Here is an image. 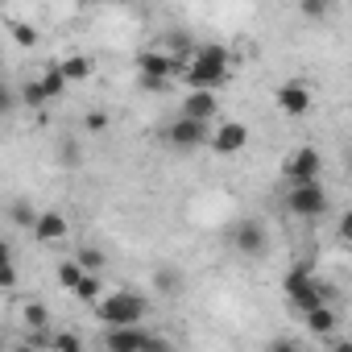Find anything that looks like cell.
Masks as SVG:
<instances>
[{"mask_svg": "<svg viewBox=\"0 0 352 352\" xmlns=\"http://www.w3.org/2000/svg\"><path fill=\"white\" fill-rule=\"evenodd\" d=\"M228 50L224 46H216V42H208V46H195V54H191V63H187V79H191V87H220L224 79H228Z\"/></svg>", "mask_w": 352, "mask_h": 352, "instance_id": "cell-1", "label": "cell"}, {"mask_svg": "<svg viewBox=\"0 0 352 352\" xmlns=\"http://www.w3.org/2000/svg\"><path fill=\"white\" fill-rule=\"evenodd\" d=\"M145 311H149V302H145L141 294H133V290H112V294H104V298L96 302V319H100L104 327L141 323V319H145Z\"/></svg>", "mask_w": 352, "mask_h": 352, "instance_id": "cell-2", "label": "cell"}, {"mask_svg": "<svg viewBox=\"0 0 352 352\" xmlns=\"http://www.w3.org/2000/svg\"><path fill=\"white\" fill-rule=\"evenodd\" d=\"M282 290H286L290 307H294V311H302V315H307V311H315V307H323V302L331 298V290H327L323 282H315L307 265H294V270H286V278H282Z\"/></svg>", "mask_w": 352, "mask_h": 352, "instance_id": "cell-3", "label": "cell"}, {"mask_svg": "<svg viewBox=\"0 0 352 352\" xmlns=\"http://www.w3.org/2000/svg\"><path fill=\"white\" fill-rule=\"evenodd\" d=\"M286 208H290L298 220H319V216L327 212V191L319 187V179H311V183H290Z\"/></svg>", "mask_w": 352, "mask_h": 352, "instance_id": "cell-4", "label": "cell"}, {"mask_svg": "<svg viewBox=\"0 0 352 352\" xmlns=\"http://www.w3.org/2000/svg\"><path fill=\"white\" fill-rule=\"evenodd\" d=\"M319 170H323V157H319V149H311V145L290 149L286 162H282L286 183H311V179H319Z\"/></svg>", "mask_w": 352, "mask_h": 352, "instance_id": "cell-5", "label": "cell"}, {"mask_svg": "<svg viewBox=\"0 0 352 352\" xmlns=\"http://www.w3.org/2000/svg\"><path fill=\"white\" fill-rule=\"evenodd\" d=\"M212 120H195V116H179L170 129H166V141L174 149H199V145H212V133H208Z\"/></svg>", "mask_w": 352, "mask_h": 352, "instance_id": "cell-6", "label": "cell"}, {"mask_svg": "<svg viewBox=\"0 0 352 352\" xmlns=\"http://www.w3.org/2000/svg\"><path fill=\"white\" fill-rule=\"evenodd\" d=\"M104 344L116 348V352H141V348H157L162 340L149 336V331H141V323H124V327H108Z\"/></svg>", "mask_w": 352, "mask_h": 352, "instance_id": "cell-7", "label": "cell"}, {"mask_svg": "<svg viewBox=\"0 0 352 352\" xmlns=\"http://www.w3.org/2000/svg\"><path fill=\"white\" fill-rule=\"evenodd\" d=\"M137 71H141V75L174 79V75L183 71V58H179V54H170L166 46H157V50H141V54H137Z\"/></svg>", "mask_w": 352, "mask_h": 352, "instance_id": "cell-8", "label": "cell"}, {"mask_svg": "<svg viewBox=\"0 0 352 352\" xmlns=\"http://www.w3.org/2000/svg\"><path fill=\"white\" fill-rule=\"evenodd\" d=\"M265 228H261V220H236V228H232V245H236V253H245V257H261L265 253Z\"/></svg>", "mask_w": 352, "mask_h": 352, "instance_id": "cell-9", "label": "cell"}, {"mask_svg": "<svg viewBox=\"0 0 352 352\" xmlns=\"http://www.w3.org/2000/svg\"><path fill=\"white\" fill-rule=\"evenodd\" d=\"M249 145V129L241 124V120H224L216 133H212V149L220 153V157H232V153H241Z\"/></svg>", "mask_w": 352, "mask_h": 352, "instance_id": "cell-10", "label": "cell"}, {"mask_svg": "<svg viewBox=\"0 0 352 352\" xmlns=\"http://www.w3.org/2000/svg\"><path fill=\"white\" fill-rule=\"evenodd\" d=\"M278 108L286 112V116H302L307 108H311V87L302 83V79H286L282 87H278Z\"/></svg>", "mask_w": 352, "mask_h": 352, "instance_id": "cell-11", "label": "cell"}, {"mask_svg": "<svg viewBox=\"0 0 352 352\" xmlns=\"http://www.w3.org/2000/svg\"><path fill=\"white\" fill-rule=\"evenodd\" d=\"M67 232H71V224H67L63 212H42L38 224H34V241L38 245H58V241H67Z\"/></svg>", "mask_w": 352, "mask_h": 352, "instance_id": "cell-12", "label": "cell"}, {"mask_svg": "<svg viewBox=\"0 0 352 352\" xmlns=\"http://www.w3.org/2000/svg\"><path fill=\"white\" fill-rule=\"evenodd\" d=\"M216 112H220V100H216V91H212V87H195V91L183 100V116H195V120H216Z\"/></svg>", "mask_w": 352, "mask_h": 352, "instance_id": "cell-13", "label": "cell"}, {"mask_svg": "<svg viewBox=\"0 0 352 352\" xmlns=\"http://www.w3.org/2000/svg\"><path fill=\"white\" fill-rule=\"evenodd\" d=\"M336 323H340V319H336V311H331L327 302L315 307V311H307V327H311V336H319V340H323V336H336Z\"/></svg>", "mask_w": 352, "mask_h": 352, "instance_id": "cell-14", "label": "cell"}, {"mask_svg": "<svg viewBox=\"0 0 352 352\" xmlns=\"http://www.w3.org/2000/svg\"><path fill=\"white\" fill-rule=\"evenodd\" d=\"M100 286H104V282H100V274H96V270H87V274H83V282H79L71 294H75V298H83V302H100V298H104V294H100Z\"/></svg>", "mask_w": 352, "mask_h": 352, "instance_id": "cell-15", "label": "cell"}, {"mask_svg": "<svg viewBox=\"0 0 352 352\" xmlns=\"http://www.w3.org/2000/svg\"><path fill=\"white\" fill-rule=\"evenodd\" d=\"M58 67H63V75H67L71 83H83V79L91 75V63H87L83 54H71V58H67V63H58Z\"/></svg>", "mask_w": 352, "mask_h": 352, "instance_id": "cell-16", "label": "cell"}, {"mask_svg": "<svg viewBox=\"0 0 352 352\" xmlns=\"http://www.w3.org/2000/svg\"><path fill=\"white\" fill-rule=\"evenodd\" d=\"M38 216H42V212H34V208H30L25 199H17V204L9 208V220H13L17 228H30V232H34V224H38Z\"/></svg>", "mask_w": 352, "mask_h": 352, "instance_id": "cell-17", "label": "cell"}, {"mask_svg": "<svg viewBox=\"0 0 352 352\" xmlns=\"http://www.w3.org/2000/svg\"><path fill=\"white\" fill-rule=\"evenodd\" d=\"M83 274H87V270H83V261H79V257H71V261H63V265H58V282H63L67 290H75V286L83 282Z\"/></svg>", "mask_w": 352, "mask_h": 352, "instance_id": "cell-18", "label": "cell"}, {"mask_svg": "<svg viewBox=\"0 0 352 352\" xmlns=\"http://www.w3.org/2000/svg\"><path fill=\"white\" fill-rule=\"evenodd\" d=\"M9 34H13V42H17L21 50H34V46H38V30L25 25V21H9Z\"/></svg>", "mask_w": 352, "mask_h": 352, "instance_id": "cell-19", "label": "cell"}, {"mask_svg": "<svg viewBox=\"0 0 352 352\" xmlns=\"http://www.w3.org/2000/svg\"><path fill=\"white\" fill-rule=\"evenodd\" d=\"M21 100H25L30 108H46V104H50V91H46V83H42V79H34V83H25Z\"/></svg>", "mask_w": 352, "mask_h": 352, "instance_id": "cell-20", "label": "cell"}, {"mask_svg": "<svg viewBox=\"0 0 352 352\" xmlns=\"http://www.w3.org/2000/svg\"><path fill=\"white\" fill-rule=\"evenodd\" d=\"M42 83H46V91H50V100H58V96L67 91V83H71V79L63 75V67H50V71L42 75Z\"/></svg>", "mask_w": 352, "mask_h": 352, "instance_id": "cell-21", "label": "cell"}, {"mask_svg": "<svg viewBox=\"0 0 352 352\" xmlns=\"http://www.w3.org/2000/svg\"><path fill=\"white\" fill-rule=\"evenodd\" d=\"M21 315H25V319H21L25 327H46V323H50V311H46L42 302H25V307H21Z\"/></svg>", "mask_w": 352, "mask_h": 352, "instance_id": "cell-22", "label": "cell"}, {"mask_svg": "<svg viewBox=\"0 0 352 352\" xmlns=\"http://www.w3.org/2000/svg\"><path fill=\"white\" fill-rule=\"evenodd\" d=\"M298 13L311 17V21H319V17L331 13V0H298Z\"/></svg>", "mask_w": 352, "mask_h": 352, "instance_id": "cell-23", "label": "cell"}, {"mask_svg": "<svg viewBox=\"0 0 352 352\" xmlns=\"http://www.w3.org/2000/svg\"><path fill=\"white\" fill-rule=\"evenodd\" d=\"M75 257H79V261H83V270H96V274H100V270H104V265H108V257H104V253H100V249H79V253H75Z\"/></svg>", "mask_w": 352, "mask_h": 352, "instance_id": "cell-24", "label": "cell"}, {"mask_svg": "<svg viewBox=\"0 0 352 352\" xmlns=\"http://www.w3.org/2000/svg\"><path fill=\"white\" fill-rule=\"evenodd\" d=\"M54 348H63V352H79L83 340H79L75 331H63V336H54Z\"/></svg>", "mask_w": 352, "mask_h": 352, "instance_id": "cell-25", "label": "cell"}, {"mask_svg": "<svg viewBox=\"0 0 352 352\" xmlns=\"http://www.w3.org/2000/svg\"><path fill=\"white\" fill-rule=\"evenodd\" d=\"M83 129H87V133H104V129H108V116H104V112H87V116H83Z\"/></svg>", "mask_w": 352, "mask_h": 352, "instance_id": "cell-26", "label": "cell"}, {"mask_svg": "<svg viewBox=\"0 0 352 352\" xmlns=\"http://www.w3.org/2000/svg\"><path fill=\"white\" fill-rule=\"evenodd\" d=\"M170 87V79H162V75H141V91H166Z\"/></svg>", "mask_w": 352, "mask_h": 352, "instance_id": "cell-27", "label": "cell"}, {"mask_svg": "<svg viewBox=\"0 0 352 352\" xmlns=\"http://www.w3.org/2000/svg\"><path fill=\"white\" fill-rule=\"evenodd\" d=\"M336 232H340V241H344V245H352V212H344V216H340Z\"/></svg>", "mask_w": 352, "mask_h": 352, "instance_id": "cell-28", "label": "cell"}, {"mask_svg": "<svg viewBox=\"0 0 352 352\" xmlns=\"http://www.w3.org/2000/svg\"><path fill=\"white\" fill-rule=\"evenodd\" d=\"M58 157H63L67 166H79V145H75V141H63V153H58Z\"/></svg>", "mask_w": 352, "mask_h": 352, "instance_id": "cell-29", "label": "cell"}]
</instances>
